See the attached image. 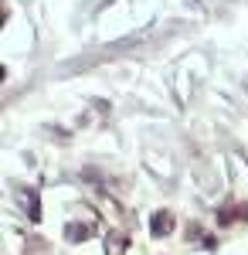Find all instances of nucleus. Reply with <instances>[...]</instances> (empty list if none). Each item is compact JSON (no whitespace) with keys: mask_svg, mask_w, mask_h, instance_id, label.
I'll list each match as a JSON object with an SVG mask.
<instances>
[{"mask_svg":"<svg viewBox=\"0 0 248 255\" xmlns=\"http://www.w3.org/2000/svg\"><path fill=\"white\" fill-rule=\"evenodd\" d=\"M150 232H153L157 238L170 235V232H173V214H170V211H157V214H153V221H150Z\"/></svg>","mask_w":248,"mask_h":255,"instance_id":"1","label":"nucleus"},{"mask_svg":"<svg viewBox=\"0 0 248 255\" xmlns=\"http://www.w3.org/2000/svg\"><path fill=\"white\" fill-rule=\"evenodd\" d=\"M92 235V225H82V221H72V225H65V238L68 242H82Z\"/></svg>","mask_w":248,"mask_h":255,"instance_id":"2","label":"nucleus"},{"mask_svg":"<svg viewBox=\"0 0 248 255\" xmlns=\"http://www.w3.org/2000/svg\"><path fill=\"white\" fill-rule=\"evenodd\" d=\"M123 245H126V238H119V235H112V238H109V255H123V252H126Z\"/></svg>","mask_w":248,"mask_h":255,"instance_id":"3","label":"nucleus"},{"mask_svg":"<svg viewBox=\"0 0 248 255\" xmlns=\"http://www.w3.org/2000/svg\"><path fill=\"white\" fill-rule=\"evenodd\" d=\"M238 214H248V204L238 208ZM228 221H231V211H221V225H228Z\"/></svg>","mask_w":248,"mask_h":255,"instance_id":"4","label":"nucleus"}]
</instances>
